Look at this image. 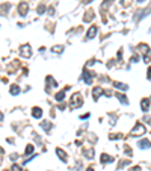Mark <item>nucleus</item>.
Masks as SVG:
<instances>
[{
    "label": "nucleus",
    "instance_id": "nucleus-15",
    "mask_svg": "<svg viewBox=\"0 0 151 171\" xmlns=\"http://www.w3.org/2000/svg\"><path fill=\"white\" fill-rule=\"evenodd\" d=\"M9 92H11L12 95H18V94H20V86H18V85H11Z\"/></svg>",
    "mask_w": 151,
    "mask_h": 171
},
{
    "label": "nucleus",
    "instance_id": "nucleus-31",
    "mask_svg": "<svg viewBox=\"0 0 151 171\" xmlns=\"http://www.w3.org/2000/svg\"><path fill=\"white\" fill-rule=\"evenodd\" d=\"M48 14H50V15H53V14H54V9H53V8H48Z\"/></svg>",
    "mask_w": 151,
    "mask_h": 171
},
{
    "label": "nucleus",
    "instance_id": "nucleus-19",
    "mask_svg": "<svg viewBox=\"0 0 151 171\" xmlns=\"http://www.w3.org/2000/svg\"><path fill=\"white\" fill-rule=\"evenodd\" d=\"M115 88H118V89H122V91H126L128 86L126 83H121V82H115Z\"/></svg>",
    "mask_w": 151,
    "mask_h": 171
},
{
    "label": "nucleus",
    "instance_id": "nucleus-5",
    "mask_svg": "<svg viewBox=\"0 0 151 171\" xmlns=\"http://www.w3.org/2000/svg\"><path fill=\"white\" fill-rule=\"evenodd\" d=\"M103 94H104V89H103L101 86H97V88H94V89H92V95H94V100H95V102L101 97Z\"/></svg>",
    "mask_w": 151,
    "mask_h": 171
},
{
    "label": "nucleus",
    "instance_id": "nucleus-20",
    "mask_svg": "<svg viewBox=\"0 0 151 171\" xmlns=\"http://www.w3.org/2000/svg\"><path fill=\"white\" fill-rule=\"evenodd\" d=\"M45 80H47V83H50V86H58L56 80H54L51 76H47V77H45Z\"/></svg>",
    "mask_w": 151,
    "mask_h": 171
},
{
    "label": "nucleus",
    "instance_id": "nucleus-24",
    "mask_svg": "<svg viewBox=\"0 0 151 171\" xmlns=\"http://www.w3.org/2000/svg\"><path fill=\"white\" fill-rule=\"evenodd\" d=\"M53 52L54 53H62V52H64V47H62V46H54Z\"/></svg>",
    "mask_w": 151,
    "mask_h": 171
},
{
    "label": "nucleus",
    "instance_id": "nucleus-28",
    "mask_svg": "<svg viewBox=\"0 0 151 171\" xmlns=\"http://www.w3.org/2000/svg\"><path fill=\"white\" fill-rule=\"evenodd\" d=\"M124 152H126L127 153V154H128V156H130V154H132V150H130V147H124Z\"/></svg>",
    "mask_w": 151,
    "mask_h": 171
},
{
    "label": "nucleus",
    "instance_id": "nucleus-34",
    "mask_svg": "<svg viewBox=\"0 0 151 171\" xmlns=\"http://www.w3.org/2000/svg\"><path fill=\"white\" fill-rule=\"evenodd\" d=\"M2 120H3V114H2V112H0V121H2Z\"/></svg>",
    "mask_w": 151,
    "mask_h": 171
},
{
    "label": "nucleus",
    "instance_id": "nucleus-27",
    "mask_svg": "<svg viewBox=\"0 0 151 171\" xmlns=\"http://www.w3.org/2000/svg\"><path fill=\"white\" fill-rule=\"evenodd\" d=\"M11 171H21V167H20V165H12V168H11Z\"/></svg>",
    "mask_w": 151,
    "mask_h": 171
},
{
    "label": "nucleus",
    "instance_id": "nucleus-32",
    "mask_svg": "<svg viewBox=\"0 0 151 171\" xmlns=\"http://www.w3.org/2000/svg\"><path fill=\"white\" fill-rule=\"evenodd\" d=\"M80 118H82V120H85V118H89V114H85V115H82Z\"/></svg>",
    "mask_w": 151,
    "mask_h": 171
},
{
    "label": "nucleus",
    "instance_id": "nucleus-6",
    "mask_svg": "<svg viewBox=\"0 0 151 171\" xmlns=\"http://www.w3.org/2000/svg\"><path fill=\"white\" fill-rule=\"evenodd\" d=\"M27 11H29V5H27L26 2H21V3L18 5V14H20V15H26Z\"/></svg>",
    "mask_w": 151,
    "mask_h": 171
},
{
    "label": "nucleus",
    "instance_id": "nucleus-30",
    "mask_svg": "<svg viewBox=\"0 0 151 171\" xmlns=\"http://www.w3.org/2000/svg\"><path fill=\"white\" fill-rule=\"evenodd\" d=\"M130 61H132V62H136V61H138V56H136V55H133V56H132V59H130Z\"/></svg>",
    "mask_w": 151,
    "mask_h": 171
},
{
    "label": "nucleus",
    "instance_id": "nucleus-38",
    "mask_svg": "<svg viewBox=\"0 0 151 171\" xmlns=\"http://www.w3.org/2000/svg\"><path fill=\"white\" fill-rule=\"evenodd\" d=\"M0 153H3V150H2V148H0Z\"/></svg>",
    "mask_w": 151,
    "mask_h": 171
},
{
    "label": "nucleus",
    "instance_id": "nucleus-29",
    "mask_svg": "<svg viewBox=\"0 0 151 171\" xmlns=\"http://www.w3.org/2000/svg\"><path fill=\"white\" fill-rule=\"evenodd\" d=\"M130 171H142V170H140V167H133Z\"/></svg>",
    "mask_w": 151,
    "mask_h": 171
},
{
    "label": "nucleus",
    "instance_id": "nucleus-21",
    "mask_svg": "<svg viewBox=\"0 0 151 171\" xmlns=\"http://www.w3.org/2000/svg\"><path fill=\"white\" fill-rule=\"evenodd\" d=\"M33 150H35V147L32 145V144H29V145L26 147V152H24V153H26V154H32V153H33Z\"/></svg>",
    "mask_w": 151,
    "mask_h": 171
},
{
    "label": "nucleus",
    "instance_id": "nucleus-7",
    "mask_svg": "<svg viewBox=\"0 0 151 171\" xmlns=\"http://www.w3.org/2000/svg\"><path fill=\"white\" fill-rule=\"evenodd\" d=\"M97 32H98V29H97V26H91L89 31H88V33H86V38L88 39H92V38L97 35Z\"/></svg>",
    "mask_w": 151,
    "mask_h": 171
},
{
    "label": "nucleus",
    "instance_id": "nucleus-37",
    "mask_svg": "<svg viewBox=\"0 0 151 171\" xmlns=\"http://www.w3.org/2000/svg\"><path fill=\"white\" fill-rule=\"evenodd\" d=\"M88 171H94V168H88Z\"/></svg>",
    "mask_w": 151,
    "mask_h": 171
},
{
    "label": "nucleus",
    "instance_id": "nucleus-18",
    "mask_svg": "<svg viewBox=\"0 0 151 171\" xmlns=\"http://www.w3.org/2000/svg\"><path fill=\"white\" fill-rule=\"evenodd\" d=\"M83 154L86 156L88 159H92L94 158V148H89V150H85L83 152Z\"/></svg>",
    "mask_w": 151,
    "mask_h": 171
},
{
    "label": "nucleus",
    "instance_id": "nucleus-11",
    "mask_svg": "<svg viewBox=\"0 0 151 171\" xmlns=\"http://www.w3.org/2000/svg\"><path fill=\"white\" fill-rule=\"evenodd\" d=\"M139 50L144 53V56H148L150 55V47L147 44H139Z\"/></svg>",
    "mask_w": 151,
    "mask_h": 171
},
{
    "label": "nucleus",
    "instance_id": "nucleus-12",
    "mask_svg": "<svg viewBox=\"0 0 151 171\" xmlns=\"http://www.w3.org/2000/svg\"><path fill=\"white\" fill-rule=\"evenodd\" d=\"M140 108H142L144 112H147V110L150 109V100H148V98H144V100L140 102Z\"/></svg>",
    "mask_w": 151,
    "mask_h": 171
},
{
    "label": "nucleus",
    "instance_id": "nucleus-16",
    "mask_svg": "<svg viewBox=\"0 0 151 171\" xmlns=\"http://www.w3.org/2000/svg\"><path fill=\"white\" fill-rule=\"evenodd\" d=\"M116 97H118V100H119L122 104H128V100H127V97L124 95V94H121L119 92V94H116Z\"/></svg>",
    "mask_w": 151,
    "mask_h": 171
},
{
    "label": "nucleus",
    "instance_id": "nucleus-2",
    "mask_svg": "<svg viewBox=\"0 0 151 171\" xmlns=\"http://www.w3.org/2000/svg\"><path fill=\"white\" fill-rule=\"evenodd\" d=\"M147 132V129H145L144 124H140V123H136V126L133 127L132 130V136H140L142 133H145Z\"/></svg>",
    "mask_w": 151,
    "mask_h": 171
},
{
    "label": "nucleus",
    "instance_id": "nucleus-36",
    "mask_svg": "<svg viewBox=\"0 0 151 171\" xmlns=\"http://www.w3.org/2000/svg\"><path fill=\"white\" fill-rule=\"evenodd\" d=\"M138 2H139V3H144L145 0H138Z\"/></svg>",
    "mask_w": 151,
    "mask_h": 171
},
{
    "label": "nucleus",
    "instance_id": "nucleus-26",
    "mask_svg": "<svg viewBox=\"0 0 151 171\" xmlns=\"http://www.w3.org/2000/svg\"><path fill=\"white\" fill-rule=\"evenodd\" d=\"M121 3H122V6H130V3H132V2H130V0H119Z\"/></svg>",
    "mask_w": 151,
    "mask_h": 171
},
{
    "label": "nucleus",
    "instance_id": "nucleus-8",
    "mask_svg": "<svg viewBox=\"0 0 151 171\" xmlns=\"http://www.w3.org/2000/svg\"><path fill=\"white\" fill-rule=\"evenodd\" d=\"M94 17H95L94 11H92V9H89V11H86V14H85L83 21H85V23H89V21H92V18H94Z\"/></svg>",
    "mask_w": 151,
    "mask_h": 171
},
{
    "label": "nucleus",
    "instance_id": "nucleus-35",
    "mask_svg": "<svg viewBox=\"0 0 151 171\" xmlns=\"http://www.w3.org/2000/svg\"><path fill=\"white\" fill-rule=\"evenodd\" d=\"M91 2H92V0H85V3H91Z\"/></svg>",
    "mask_w": 151,
    "mask_h": 171
},
{
    "label": "nucleus",
    "instance_id": "nucleus-10",
    "mask_svg": "<svg viewBox=\"0 0 151 171\" xmlns=\"http://www.w3.org/2000/svg\"><path fill=\"white\" fill-rule=\"evenodd\" d=\"M100 160H101V164H107V162H113V158L109 156V154H106V153H103L101 158H100Z\"/></svg>",
    "mask_w": 151,
    "mask_h": 171
},
{
    "label": "nucleus",
    "instance_id": "nucleus-23",
    "mask_svg": "<svg viewBox=\"0 0 151 171\" xmlns=\"http://www.w3.org/2000/svg\"><path fill=\"white\" fill-rule=\"evenodd\" d=\"M121 138H122V135L121 133H115V135H109V139H121Z\"/></svg>",
    "mask_w": 151,
    "mask_h": 171
},
{
    "label": "nucleus",
    "instance_id": "nucleus-22",
    "mask_svg": "<svg viewBox=\"0 0 151 171\" xmlns=\"http://www.w3.org/2000/svg\"><path fill=\"white\" fill-rule=\"evenodd\" d=\"M41 127L44 129V130H47V132H48V130L51 129V124H50V123H45V121H44V123H41Z\"/></svg>",
    "mask_w": 151,
    "mask_h": 171
},
{
    "label": "nucleus",
    "instance_id": "nucleus-4",
    "mask_svg": "<svg viewBox=\"0 0 151 171\" xmlns=\"http://www.w3.org/2000/svg\"><path fill=\"white\" fill-rule=\"evenodd\" d=\"M94 76L95 74L91 73V71H83V82L86 85H91L92 83V79H94Z\"/></svg>",
    "mask_w": 151,
    "mask_h": 171
},
{
    "label": "nucleus",
    "instance_id": "nucleus-25",
    "mask_svg": "<svg viewBox=\"0 0 151 171\" xmlns=\"http://www.w3.org/2000/svg\"><path fill=\"white\" fill-rule=\"evenodd\" d=\"M44 11H45V6L41 3V5L38 6V14H44Z\"/></svg>",
    "mask_w": 151,
    "mask_h": 171
},
{
    "label": "nucleus",
    "instance_id": "nucleus-1",
    "mask_svg": "<svg viewBox=\"0 0 151 171\" xmlns=\"http://www.w3.org/2000/svg\"><path fill=\"white\" fill-rule=\"evenodd\" d=\"M82 104H83V97H82V94H80V92L72 94V95H71V102H70V106H71L72 109H76V108H80Z\"/></svg>",
    "mask_w": 151,
    "mask_h": 171
},
{
    "label": "nucleus",
    "instance_id": "nucleus-17",
    "mask_svg": "<svg viewBox=\"0 0 151 171\" xmlns=\"http://www.w3.org/2000/svg\"><path fill=\"white\" fill-rule=\"evenodd\" d=\"M54 98H56L58 102H62V100L65 98V89H64V91H59L56 95H54Z\"/></svg>",
    "mask_w": 151,
    "mask_h": 171
},
{
    "label": "nucleus",
    "instance_id": "nucleus-3",
    "mask_svg": "<svg viewBox=\"0 0 151 171\" xmlns=\"http://www.w3.org/2000/svg\"><path fill=\"white\" fill-rule=\"evenodd\" d=\"M20 53H21V56H24V58H30V55H32V50H30V46H29V44H24V46H21Z\"/></svg>",
    "mask_w": 151,
    "mask_h": 171
},
{
    "label": "nucleus",
    "instance_id": "nucleus-14",
    "mask_svg": "<svg viewBox=\"0 0 151 171\" xmlns=\"http://www.w3.org/2000/svg\"><path fill=\"white\" fill-rule=\"evenodd\" d=\"M139 147H140V148H150L151 142L148 139H140V141H139Z\"/></svg>",
    "mask_w": 151,
    "mask_h": 171
},
{
    "label": "nucleus",
    "instance_id": "nucleus-39",
    "mask_svg": "<svg viewBox=\"0 0 151 171\" xmlns=\"http://www.w3.org/2000/svg\"><path fill=\"white\" fill-rule=\"evenodd\" d=\"M0 164H2V158H0Z\"/></svg>",
    "mask_w": 151,
    "mask_h": 171
},
{
    "label": "nucleus",
    "instance_id": "nucleus-9",
    "mask_svg": "<svg viewBox=\"0 0 151 171\" xmlns=\"http://www.w3.org/2000/svg\"><path fill=\"white\" fill-rule=\"evenodd\" d=\"M56 153H58V156H59L60 159H62V162H68V156H66V153L62 150V148H56Z\"/></svg>",
    "mask_w": 151,
    "mask_h": 171
},
{
    "label": "nucleus",
    "instance_id": "nucleus-33",
    "mask_svg": "<svg viewBox=\"0 0 151 171\" xmlns=\"http://www.w3.org/2000/svg\"><path fill=\"white\" fill-rule=\"evenodd\" d=\"M147 76H148V79H151V67L148 68V74H147Z\"/></svg>",
    "mask_w": 151,
    "mask_h": 171
},
{
    "label": "nucleus",
    "instance_id": "nucleus-13",
    "mask_svg": "<svg viewBox=\"0 0 151 171\" xmlns=\"http://www.w3.org/2000/svg\"><path fill=\"white\" fill-rule=\"evenodd\" d=\"M32 115L35 117V118H41L42 117V109L41 108H33V109H32Z\"/></svg>",
    "mask_w": 151,
    "mask_h": 171
}]
</instances>
